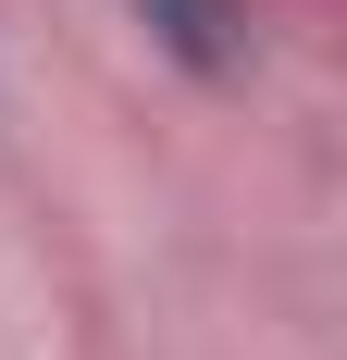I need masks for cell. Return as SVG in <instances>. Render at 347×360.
<instances>
[{
    "label": "cell",
    "instance_id": "1",
    "mask_svg": "<svg viewBox=\"0 0 347 360\" xmlns=\"http://www.w3.org/2000/svg\"><path fill=\"white\" fill-rule=\"evenodd\" d=\"M124 13H137V37L174 75H199V87H248V63H261L248 0H124Z\"/></svg>",
    "mask_w": 347,
    "mask_h": 360
}]
</instances>
